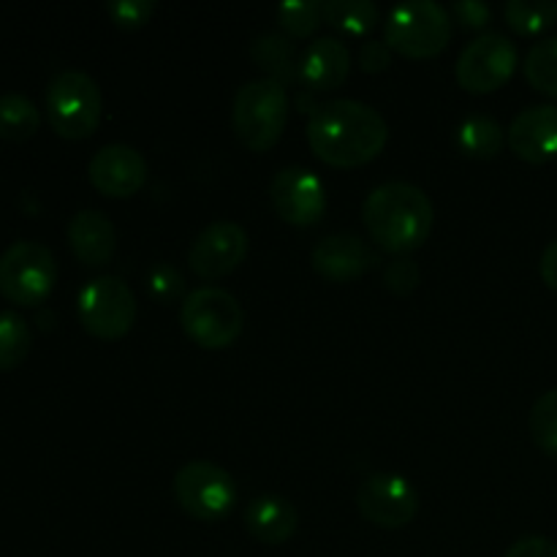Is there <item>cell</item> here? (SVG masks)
<instances>
[{"instance_id":"f1b7e54d","label":"cell","mask_w":557,"mask_h":557,"mask_svg":"<svg viewBox=\"0 0 557 557\" xmlns=\"http://www.w3.org/2000/svg\"><path fill=\"white\" fill-rule=\"evenodd\" d=\"M147 292H150L158 302H174V299H180L185 294L183 272L174 264L161 261V264H156L147 272Z\"/></svg>"},{"instance_id":"30bf717a","label":"cell","mask_w":557,"mask_h":557,"mask_svg":"<svg viewBox=\"0 0 557 557\" xmlns=\"http://www.w3.org/2000/svg\"><path fill=\"white\" fill-rule=\"evenodd\" d=\"M517 47L504 33L476 36L460 52L455 65L457 85L468 92L500 90L517 71Z\"/></svg>"},{"instance_id":"6da1fadb","label":"cell","mask_w":557,"mask_h":557,"mask_svg":"<svg viewBox=\"0 0 557 557\" xmlns=\"http://www.w3.org/2000/svg\"><path fill=\"white\" fill-rule=\"evenodd\" d=\"M389 141V125L373 107L354 98H335L313 109L308 120V145L324 163L357 169L379 158Z\"/></svg>"},{"instance_id":"5bb4252c","label":"cell","mask_w":557,"mask_h":557,"mask_svg":"<svg viewBox=\"0 0 557 557\" xmlns=\"http://www.w3.org/2000/svg\"><path fill=\"white\" fill-rule=\"evenodd\" d=\"M92 188L112 199H128L147 183V161L136 147L107 145L90 158L87 166Z\"/></svg>"},{"instance_id":"8fae6325","label":"cell","mask_w":557,"mask_h":557,"mask_svg":"<svg viewBox=\"0 0 557 557\" xmlns=\"http://www.w3.org/2000/svg\"><path fill=\"white\" fill-rule=\"evenodd\" d=\"M357 506L379 528H406L419 511V495L400 473H373L357 490Z\"/></svg>"},{"instance_id":"7a4b0ae2","label":"cell","mask_w":557,"mask_h":557,"mask_svg":"<svg viewBox=\"0 0 557 557\" xmlns=\"http://www.w3.org/2000/svg\"><path fill=\"white\" fill-rule=\"evenodd\" d=\"M362 218L379 248L403 256L428 243L435 223V207L419 185L392 180L370 190Z\"/></svg>"},{"instance_id":"e0dca14e","label":"cell","mask_w":557,"mask_h":557,"mask_svg":"<svg viewBox=\"0 0 557 557\" xmlns=\"http://www.w3.org/2000/svg\"><path fill=\"white\" fill-rule=\"evenodd\" d=\"M348 71H351V54L341 38H315L308 44L299 60V79L310 87L313 92L335 90L346 82Z\"/></svg>"},{"instance_id":"1f68e13d","label":"cell","mask_w":557,"mask_h":557,"mask_svg":"<svg viewBox=\"0 0 557 557\" xmlns=\"http://www.w3.org/2000/svg\"><path fill=\"white\" fill-rule=\"evenodd\" d=\"M451 16L466 27H484L493 20V9L482 3V0H457L451 5Z\"/></svg>"},{"instance_id":"ffe728a7","label":"cell","mask_w":557,"mask_h":557,"mask_svg":"<svg viewBox=\"0 0 557 557\" xmlns=\"http://www.w3.org/2000/svg\"><path fill=\"white\" fill-rule=\"evenodd\" d=\"M250 58L256 60L261 71H267V79L277 82V85H292L297 76V63H294V44L288 36L281 33H264L250 47Z\"/></svg>"},{"instance_id":"9a60e30c","label":"cell","mask_w":557,"mask_h":557,"mask_svg":"<svg viewBox=\"0 0 557 557\" xmlns=\"http://www.w3.org/2000/svg\"><path fill=\"white\" fill-rule=\"evenodd\" d=\"M313 270L330 283H351L379 264V253L357 234H330L313 248Z\"/></svg>"},{"instance_id":"cb8c5ba5","label":"cell","mask_w":557,"mask_h":557,"mask_svg":"<svg viewBox=\"0 0 557 557\" xmlns=\"http://www.w3.org/2000/svg\"><path fill=\"white\" fill-rule=\"evenodd\" d=\"M504 20L520 36H536L557 22V0H509Z\"/></svg>"},{"instance_id":"52a82bcc","label":"cell","mask_w":557,"mask_h":557,"mask_svg":"<svg viewBox=\"0 0 557 557\" xmlns=\"http://www.w3.org/2000/svg\"><path fill=\"white\" fill-rule=\"evenodd\" d=\"M58 264L47 245L20 239L0 256V294L11 305L36 308L52 294Z\"/></svg>"},{"instance_id":"ac0fdd59","label":"cell","mask_w":557,"mask_h":557,"mask_svg":"<svg viewBox=\"0 0 557 557\" xmlns=\"http://www.w3.org/2000/svg\"><path fill=\"white\" fill-rule=\"evenodd\" d=\"M69 245L85 267H103L112 261L117 248L114 223L98 210H82L69 221Z\"/></svg>"},{"instance_id":"3957f363","label":"cell","mask_w":557,"mask_h":557,"mask_svg":"<svg viewBox=\"0 0 557 557\" xmlns=\"http://www.w3.org/2000/svg\"><path fill=\"white\" fill-rule=\"evenodd\" d=\"M44 107H47V120L54 134L69 141H82L96 134L101 123V87L85 71L65 69L49 82Z\"/></svg>"},{"instance_id":"d6a6232c","label":"cell","mask_w":557,"mask_h":557,"mask_svg":"<svg viewBox=\"0 0 557 557\" xmlns=\"http://www.w3.org/2000/svg\"><path fill=\"white\" fill-rule=\"evenodd\" d=\"M359 65H362L368 74H379V71H386L392 65V49L386 47V41H370L362 44L359 49Z\"/></svg>"},{"instance_id":"5b68a950","label":"cell","mask_w":557,"mask_h":557,"mask_svg":"<svg viewBox=\"0 0 557 557\" xmlns=\"http://www.w3.org/2000/svg\"><path fill=\"white\" fill-rule=\"evenodd\" d=\"M384 38L386 47L406 58H435L451 41V11L435 0H408L389 11Z\"/></svg>"},{"instance_id":"484cf974","label":"cell","mask_w":557,"mask_h":557,"mask_svg":"<svg viewBox=\"0 0 557 557\" xmlns=\"http://www.w3.org/2000/svg\"><path fill=\"white\" fill-rule=\"evenodd\" d=\"M522 69L539 92L557 98V36L533 44Z\"/></svg>"},{"instance_id":"7402d4cb","label":"cell","mask_w":557,"mask_h":557,"mask_svg":"<svg viewBox=\"0 0 557 557\" xmlns=\"http://www.w3.org/2000/svg\"><path fill=\"white\" fill-rule=\"evenodd\" d=\"M41 125V112L36 103L22 92H3L0 96V139L27 141L36 136Z\"/></svg>"},{"instance_id":"44dd1931","label":"cell","mask_w":557,"mask_h":557,"mask_svg":"<svg viewBox=\"0 0 557 557\" xmlns=\"http://www.w3.org/2000/svg\"><path fill=\"white\" fill-rule=\"evenodd\" d=\"M504 128L490 114H471L457 128V147L471 158H495L504 150Z\"/></svg>"},{"instance_id":"8992f818","label":"cell","mask_w":557,"mask_h":557,"mask_svg":"<svg viewBox=\"0 0 557 557\" xmlns=\"http://www.w3.org/2000/svg\"><path fill=\"white\" fill-rule=\"evenodd\" d=\"M183 332L205 351H223L243 332V308L228 292L201 286L185 297L180 310Z\"/></svg>"},{"instance_id":"ba28073f","label":"cell","mask_w":557,"mask_h":557,"mask_svg":"<svg viewBox=\"0 0 557 557\" xmlns=\"http://www.w3.org/2000/svg\"><path fill=\"white\" fill-rule=\"evenodd\" d=\"M172 490L185 515L201 522L223 520L237 504V484L232 473L210 460L185 462L174 473Z\"/></svg>"},{"instance_id":"4dcf8cb0","label":"cell","mask_w":557,"mask_h":557,"mask_svg":"<svg viewBox=\"0 0 557 557\" xmlns=\"http://www.w3.org/2000/svg\"><path fill=\"white\" fill-rule=\"evenodd\" d=\"M419 267L413 264L411 259H397L392 261L389 267H386L384 272V283L389 292L400 294V297H406V294H411L413 288L419 286Z\"/></svg>"},{"instance_id":"f546056e","label":"cell","mask_w":557,"mask_h":557,"mask_svg":"<svg viewBox=\"0 0 557 557\" xmlns=\"http://www.w3.org/2000/svg\"><path fill=\"white\" fill-rule=\"evenodd\" d=\"M107 14L123 30H139L156 14V3L152 0H112L107 3Z\"/></svg>"},{"instance_id":"4fadbf2b","label":"cell","mask_w":557,"mask_h":557,"mask_svg":"<svg viewBox=\"0 0 557 557\" xmlns=\"http://www.w3.org/2000/svg\"><path fill=\"white\" fill-rule=\"evenodd\" d=\"M275 212L292 226H313L326 210V190L319 174L305 166H286L270 185Z\"/></svg>"},{"instance_id":"7c38bea8","label":"cell","mask_w":557,"mask_h":557,"mask_svg":"<svg viewBox=\"0 0 557 557\" xmlns=\"http://www.w3.org/2000/svg\"><path fill=\"white\" fill-rule=\"evenodd\" d=\"M248 253V234L234 221H215L196 234L188 264L201 281H221L232 275Z\"/></svg>"},{"instance_id":"e575fe53","label":"cell","mask_w":557,"mask_h":557,"mask_svg":"<svg viewBox=\"0 0 557 557\" xmlns=\"http://www.w3.org/2000/svg\"><path fill=\"white\" fill-rule=\"evenodd\" d=\"M539 272H542V281L547 283L553 292H557V239L544 248L542 261H539Z\"/></svg>"},{"instance_id":"83f0119b","label":"cell","mask_w":557,"mask_h":557,"mask_svg":"<svg viewBox=\"0 0 557 557\" xmlns=\"http://www.w3.org/2000/svg\"><path fill=\"white\" fill-rule=\"evenodd\" d=\"M277 20L288 36L305 38L313 36L324 14H321L319 0H288V3L277 5Z\"/></svg>"},{"instance_id":"836d02e7","label":"cell","mask_w":557,"mask_h":557,"mask_svg":"<svg viewBox=\"0 0 557 557\" xmlns=\"http://www.w3.org/2000/svg\"><path fill=\"white\" fill-rule=\"evenodd\" d=\"M504 557H557V544L544 536H528L511 544V549Z\"/></svg>"},{"instance_id":"603a6c76","label":"cell","mask_w":557,"mask_h":557,"mask_svg":"<svg viewBox=\"0 0 557 557\" xmlns=\"http://www.w3.org/2000/svg\"><path fill=\"white\" fill-rule=\"evenodd\" d=\"M326 25L348 36H364L379 25V5L370 0H326L321 3Z\"/></svg>"},{"instance_id":"d4e9b609","label":"cell","mask_w":557,"mask_h":557,"mask_svg":"<svg viewBox=\"0 0 557 557\" xmlns=\"http://www.w3.org/2000/svg\"><path fill=\"white\" fill-rule=\"evenodd\" d=\"M33 348V332L20 313H0V373L20 368Z\"/></svg>"},{"instance_id":"2e32d148","label":"cell","mask_w":557,"mask_h":557,"mask_svg":"<svg viewBox=\"0 0 557 557\" xmlns=\"http://www.w3.org/2000/svg\"><path fill=\"white\" fill-rule=\"evenodd\" d=\"M511 152L528 163H547L557 158V107L539 103L528 107L511 120L506 134Z\"/></svg>"},{"instance_id":"d6986e66","label":"cell","mask_w":557,"mask_h":557,"mask_svg":"<svg viewBox=\"0 0 557 557\" xmlns=\"http://www.w3.org/2000/svg\"><path fill=\"white\" fill-rule=\"evenodd\" d=\"M243 522L250 536L259 539L261 544L277 547L297 533L299 515L292 500H286L283 495H259L245 506Z\"/></svg>"},{"instance_id":"4316f807","label":"cell","mask_w":557,"mask_h":557,"mask_svg":"<svg viewBox=\"0 0 557 557\" xmlns=\"http://www.w3.org/2000/svg\"><path fill=\"white\" fill-rule=\"evenodd\" d=\"M533 441L544 455L557 457V389L544 392L531 408V419H528Z\"/></svg>"},{"instance_id":"277c9868","label":"cell","mask_w":557,"mask_h":557,"mask_svg":"<svg viewBox=\"0 0 557 557\" xmlns=\"http://www.w3.org/2000/svg\"><path fill=\"white\" fill-rule=\"evenodd\" d=\"M288 120L286 87L272 79H253L234 96L232 125L248 150L267 152L281 141Z\"/></svg>"},{"instance_id":"9c48e42d","label":"cell","mask_w":557,"mask_h":557,"mask_svg":"<svg viewBox=\"0 0 557 557\" xmlns=\"http://www.w3.org/2000/svg\"><path fill=\"white\" fill-rule=\"evenodd\" d=\"M79 321L92 337L120 341L136 321V297L120 277H96L79 292Z\"/></svg>"}]
</instances>
